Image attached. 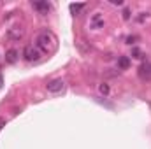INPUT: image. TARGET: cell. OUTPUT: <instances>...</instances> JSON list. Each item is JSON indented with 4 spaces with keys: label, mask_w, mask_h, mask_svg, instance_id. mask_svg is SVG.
I'll return each mask as SVG.
<instances>
[{
    "label": "cell",
    "mask_w": 151,
    "mask_h": 149,
    "mask_svg": "<svg viewBox=\"0 0 151 149\" xmlns=\"http://www.w3.org/2000/svg\"><path fill=\"white\" fill-rule=\"evenodd\" d=\"M23 58L27 62H37L39 58H40V51H39L34 44H27L23 47Z\"/></svg>",
    "instance_id": "cell-2"
},
{
    "label": "cell",
    "mask_w": 151,
    "mask_h": 149,
    "mask_svg": "<svg viewBox=\"0 0 151 149\" xmlns=\"http://www.w3.org/2000/svg\"><path fill=\"white\" fill-rule=\"evenodd\" d=\"M16 60H18V51L16 49H9L5 53V62L7 63H16Z\"/></svg>",
    "instance_id": "cell-7"
},
{
    "label": "cell",
    "mask_w": 151,
    "mask_h": 149,
    "mask_svg": "<svg viewBox=\"0 0 151 149\" xmlns=\"http://www.w3.org/2000/svg\"><path fill=\"white\" fill-rule=\"evenodd\" d=\"M99 90H100V93H102V95H107V93H109V86H107V84H100V88H99Z\"/></svg>",
    "instance_id": "cell-11"
},
{
    "label": "cell",
    "mask_w": 151,
    "mask_h": 149,
    "mask_svg": "<svg viewBox=\"0 0 151 149\" xmlns=\"http://www.w3.org/2000/svg\"><path fill=\"white\" fill-rule=\"evenodd\" d=\"M104 25V19L100 18V14H95L93 16V19H91V27L93 28H97V27H102Z\"/></svg>",
    "instance_id": "cell-9"
},
{
    "label": "cell",
    "mask_w": 151,
    "mask_h": 149,
    "mask_svg": "<svg viewBox=\"0 0 151 149\" xmlns=\"http://www.w3.org/2000/svg\"><path fill=\"white\" fill-rule=\"evenodd\" d=\"M128 65H130V60H128V56H121V58H118V67H119L121 70L128 69Z\"/></svg>",
    "instance_id": "cell-8"
},
{
    "label": "cell",
    "mask_w": 151,
    "mask_h": 149,
    "mask_svg": "<svg viewBox=\"0 0 151 149\" xmlns=\"http://www.w3.org/2000/svg\"><path fill=\"white\" fill-rule=\"evenodd\" d=\"M23 35H25V30L23 28H18V27H12L7 32V39H11V40H19Z\"/></svg>",
    "instance_id": "cell-5"
},
{
    "label": "cell",
    "mask_w": 151,
    "mask_h": 149,
    "mask_svg": "<svg viewBox=\"0 0 151 149\" xmlns=\"http://www.w3.org/2000/svg\"><path fill=\"white\" fill-rule=\"evenodd\" d=\"M134 40H137V37H128V39H127V42H128V44H132Z\"/></svg>",
    "instance_id": "cell-14"
},
{
    "label": "cell",
    "mask_w": 151,
    "mask_h": 149,
    "mask_svg": "<svg viewBox=\"0 0 151 149\" xmlns=\"http://www.w3.org/2000/svg\"><path fill=\"white\" fill-rule=\"evenodd\" d=\"M123 19H127V21L130 19V11H128V9H125V11H123Z\"/></svg>",
    "instance_id": "cell-13"
},
{
    "label": "cell",
    "mask_w": 151,
    "mask_h": 149,
    "mask_svg": "<svg viewBox=\"0 0 151 149\" xmlns=\"http://www.w3.org/2000/svg\"><path fill=\"white\" fill-rule=\"evenodd\" d=\"M139 77L144 79V81H150L151 79V62H146L139 67Z\"/></svg>",
    "instance_id": "cell-4"
},
{
    "label": "cell",
    "mask_w": 151,
    "mask_h": 149,
    "mask_svg": "<svg viewBox=\"0 0 151 149\" xmlns=\"http://www.w3.org/2000/svg\"><path fill=\"white\" fill-rule=\"evenodd\" d=\"M132 54H134V58H141V51H139L137 47H134V49H132Z\"/></svg>",
    "instance_id": "cell-12"
},
{
    "label": "cell",
    "mask_w": 151,
    "mask_h": 149,
    "mask_svg": "<svg viewBox=\"0 0 151 149\" xmlns=\"http://www.w3.org/2000/svg\"><path fill=\"white\" fill-rule=\"evenodd\" d=\"M32 7H34V9H37L40 14H47V11L51 9V4H49V2H34V4H32Z\"/></svg>",
    "instance_id": "cell-6"
},
{
    "label": "cell",
    "mask_w": 151,
    "mask_h": 149,
    "mask_svg": "<svg viewBox=\"0 0 151 149\" xmlns=\"http://www.w3.org/2000/svg\"><path fill=\"white\" fill-rule=\"evenodd\" d=\"M0 86H2V75H0Z\"/></svg>",
    "instance_id": "cell-15"
},
{
    "label": "cell",
    "mask_w": 151,
    "mask_h": 149,
    "mask_svg": "<svg viewBox=\"0 0 151 149\" xmlns=\"http://www.w3.org/2000/svg\"><path fill=\"white\" fill-rule=\"evenodd\" d=\"M35 47L40 53H53L56 49V37L49 32V30H42L35 39Z\"/></svg>",
    "instance_id": "cell-1"
},
{
    "label": "cell",
    "mask_w": 151,
    "mask_h": 149,
    "mask_svg": "<svg viewBox=\"0 0 151 149\" xmlns=\"http://www.w3.org/2000/svg\"><path fill=\"white\" fill-rule=\"evenodd\" d=\"M63 88H65V82L62 79H53L46 84V90L49 93H60V91H63Z\"/></svg>",
    "instance_id": "cell-3"
},
{
    "label": "cell",
    "mask_w": 151,
    "mask_h": 149,
    "mask_svg": "<svg viewBox=\"0 0 151 149\" xmlns=\"http://www.w3.org/2000/svg\"><path fill=\"white\" fill-rule=\"evenodd\" d=\"M84 7H86V4H70V11H72L74 14H79Z\"/></svg>",
    "instance_id": "cell-10"
}]
</instances>
